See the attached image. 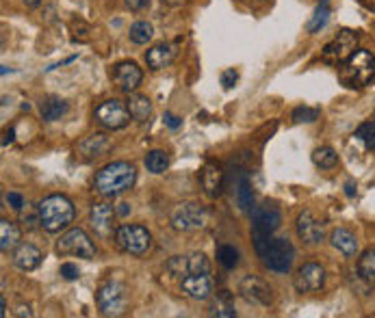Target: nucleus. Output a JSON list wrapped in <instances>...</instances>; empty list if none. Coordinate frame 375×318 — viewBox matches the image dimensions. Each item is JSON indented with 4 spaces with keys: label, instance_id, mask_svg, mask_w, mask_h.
Returning a JSON list of instances; mask_svg holds the SVG:
<instances>
[{
    "label": "nucleus",
    "instance_id": "nucleus-10",
    "mask_svg": "<svg viewBox=\"0 0 375 318\" xmlns=\"http://www.w3.org/2000/svg\"><path fill=\"white\" fill-rule=\"evenodd\" d=\"M358 50V33L345 28L323 48V61L332 65H343Z\"/></svg>",
    "mask_w": 375,
    "mask_h": 318
},
{
    "label": "nucleus",
    "instance_id": "nucleus-13",
    "mask_svg": "<svg viewBox=\"0 0 375 318\" xmlns=\"http://www.w3.org/2000/svg\"><path fill=\"white\" fill-rule=\"evenodd\" d=\"M239 293H241V297L247 303H252V306H259V308L272 306V301H274V293H272V288H269V284L263 282L256 275L243 277L241 284H239Z\"/></svg>",
    "mask_w": 375,
    "mask_h": 318
},
{
    "label": "nucleus",
    "instance_id": "nucleus-41",
    "mask_svg": "<svg viewBox=\"0 0 375 318\" xmlns=\"http://www.w3.org/2000/svg\"><path fill=\"white\" fill-rule=\"evenodd\" d=\"M124 5L130 11H143L150 7V0H124Z\"/></svg>",
    "mask_w": 375,
    "mask_h": 318
},
{
    "label": "nucleus",
    "instance_id": "nucleus-17",
    "mask_svg": "<svg viewBox=\"0 0 375 318\" xmlns=\"http://www.w3.org/2000/svg\"><path fill=\"white\" fill-rule=\"evenodd\" d=\"M178 282H180V290H183V295L193 301H206L213 295L211 273H189V275H185Z\"/></svg>",
    "mask_w": 375,
    "mask_h": 318
},
{
    "label": "nucleus",
    "instance_id": "nucleus-39",
    "mask_svg": "<svg viewBox=\"0 0 375 318\" xmlns=\"http://www.w3.org/2000/svg\"><path fill=\"white\" fill-rule=\"evenodd\" d=\"M5 200H7V204H9L13 210H18V212H20V210L24 208V197H22L20 193H7V195H5Z\"/></svg>",
    "mask_w": 375,
    "mask_h": 318
},
{
    "label": "nucleus",
    "instance_id": "nucleus-15",
    "mask_svg": "<svg viewBox=\"0 0 375 318\" xmlns=\"http://www.w3.org/2000/svg\"><path fill=\"white\" fill-rule=\"evenodd\" d=\"M111 78L124 94H134V89L143 81V72L134 61H119L111 70Z\"/></svg>",
    "mask_w": 375,
    "mask_h": 318
},
{
    "label": "nucleus",
    "instance_id": "nucleus-9",
    "mask_svg": "<svg viewBox=\"0 0 375 318\" xmlns=\"http://www.w3.org/2000/svg\"><path fill=\"white\" fill-rule=\"evenodd\" d=\"M96 121L102 126V128H107V130H122L130 124V111H128V104L122 102V100H107V102H102L96 113H94Z\"/></svg>",
    "mask_w": 375,
    "mask_h": 318
},
{
    "label": "nucleus",
    "instance_id": "nucleus-35",
    "mask_svg": "<svg viewBox=\"0 0 375 318\" xmlns=\"http://www.w3.org/2000/svg\"><path fill=\"white\" fill-rule=\"evenodd\" d=\"M356 139L363 141L367 149H375V119H369L356 128Z\"/></svg>",
    "mask_w": 375,
    "mask_h": 318
},
{
    "label": "nucleus",
    "instance_id": "nucleus-23",
    "mask_svg": "<svg viewBox=\"0 0 375 318\" xmlns=\"http://www.w3.org/2000/svg\"><path fill=\"white\" fill-rule=\"evenodd\" d=\"M330 242H332V247L338 249L345 257H354L358 251L356 236L349 230H345V227H336V230H332V234H330Z\"/></svg>",
    "mask_w": 375,
    "mask_h": 318
},
{
    "label": "nucleus",
    "instance_id": "nucleus-32",
    "mask_svg": "<svg viewBox=\"0 0 375 318\" xmlns=\"http://www.w3.org/2000/svg\"><path fill=\"white\" fill-rule=\"evenodd\" d=\"M312 162L317 165L319 169H334L338 165V154L330 145H321L312 151Z\"/></svg>",
    "mask_w": 375,
    "mask_h": 318
},
{
    "label": "nucleus",
    "instance_id": "nucleus-1",
    "mask_svg": "<svg viewBox=\"0 0 375 318\" xmlns=\"http://www.w3.org/2000/svg\"><path fill=\"white\" fill-rule=\"evenodd\" d=\"M137 182V169L126 160L104 165L94 178V189L102 197H117L130 191Z\"/></svg>",
    "mask_w": 375,
    "mask_h": 318
},
{
    "label": "nucleus",
    "instance_id": "nucleus-8",
    "mask_svg": "<svg viewBox=\"0 0 375 318\" xmlns=\"http://www.w3.org/2000/svg\"><path fill=\"white\" fill-rule=\"evenodd\" d=\"M57 251L61 255L85 257V260H94L96 253H98L94 240L89 238L87 232L81 230V227H72V230L61 234V238L57 240Z\"/></svg>",
    "mask_w": 375,
    "mask_h": 318
},
{
    "label": "nucleus",
    "instance_id": "nucleus-7",
    "mask_svg": "<svg viewBox=\"0 0 375 318\" xmlns=\"http://www.w3.org/2000/svg\"><path fill=\"white\" fill-rule=\"evenodd\" d=\"M172 227L176 232H198L208 223V210L200 204L185 202L172 212Z\"/></svg>",
    "mask_w": 375,
    "mask_h": 318
},
{
    "label": "nucleus",
    "instance_id": "nucleus-27",
    "mask_svg": "<svg viewBox=\"0 0 375 318\" xmlns=\"http://www.w3.org/2000/svg\"><path fill=\"white\" fill-rule=\"evenodd\" d=\"M70 111V104L61 98H46L39 106V113L43 121H57Z\"/></svg>",
    "mask_w": 375,
    "mask_h": 318
},
{
    "label": "nucleus",
    "instance_id": "nucleus-34",
    "mask_svg": "<svg viewBox=\"0 0 375 318\" xmlns=\"http://www.w3.org/2000/svg\"><path fill=\"white\" fill-rule=\"evenodd\" d=\"M217 260L223 268H236L239 266V249L234 245H219L217 247Z\"/></svg>",
    "mask_w": 375,
    "mask_h": 318
},
{
    "label": "nucleus",
    "instance_id": "nucleus-12",
    "mask_svg": "<svg viewBox=\"0 0 375 318\" xmlns=\"http://www.w3.org/2000/svg\"><path fill=\"white\" fill-rule=\"evenodd\" d=\"M170 275L183 279L189 273H211V262L204 253H189V255H174L168 262Z\"/></svg>",
    "mask_w": 375,
    "mask_h": 318
},
{
    "label": "nucleus",
    "instance_id": "nucleus-26",
    "mask_svg": "<svg viewBox=\"0 0 375 318\" xmlns=\"http://www.w3.org/2000/svg\"><path fill=\"white\" fill-rule=\"evenodd\" d=\"M234 200L243 212L254 210V193H252V182H250L247 173H241L239 180L234 182Z\"/></svg>",
    "mask_w": 375,
    "mask_h": 318
},
{
    "label": "nucleus",
    "instance_id": "nucleus-28",
    "mask_svg": "<svg viewBox=\"0 0 375 318\" xmlns=\"http://www.w3.org/2000/svg\"><path fill=\"white\" fill-rule=\"evenodd\" d=\"M143 165H145V169L150 173H163V171H168V167H170V156H168V151H163V149H150L145 158H143Z\"/></svg>",
    "mask_w": 375,
    "mask_h": 318
},
{
    "label": "nucleus",
    "instance_id": "nucleus-4",
    "mask_svg": "<svg viewBox=\"0 0 375 318\" xmlns=\"http://www.w3.org/2000/svg\"><path fill=\"white\" fill-rule=\"evenodd\" d=\"M373 78H375V56L369 50H356L341 65V81L347 87L363 89Z\"/></svg>",
    "mask_w": 375,
    "mask_h": 318
},
{
    "label": "nucleus",
    "instance_id": "nucleus-43",
    "mask_svg": "<svg viewBox=\"0 0 375 318\" xmlns=\"http://www.w3.org/2000/svg\"><path fill=\"white\" fill-rule=\"evenodd\" d=\"M117 217H128V212H130V206L128 204H119L117 208Z\"/></svg>",
    "mask_w": 375,
    "mask_h": 318
},
{
    "label": "nucleus",
    "instance_id": "nucleus-20",
    "mask_svg": "<svg viewBox=\"0 0 375 318\" xmlns=\"http://www.w3.org/2000/svg\"><path fill=\"white\" fill-rule=\"evenodd\" d=\"M174 59H176V48L172 43H154L152 48H150L145 52V63L150 70H165V67H170L174 63Z\"/></svg>",
    "mask_w": 375,
    "mask_h": 318
},
{
    "label": "nucleus",
    "instance_id": "nucleus-14",
    "mask_svg": "<svg viewBox=\"0 0 375 318\" xmlns=\"http://www.w3.org/2000/svg\"><path fill=\"white\" fill-rule=\"evenodd\" d=\"M295 232L299 236V240L304 242L308 247H314V245H321L323 238H325V230H323V223L312 215L310 210H302L297 215V221H295Z\"/></svg>",
    "mask_w": 375,
    "mask_h": 318
},
{
    "label": "nucleus",
    "instance_id": "nucleus-30",
    "mask_svg": "<svg viewBox=\"0 0 375 318\" xmlns=\"http://www.w3.org/2000/svg\"><path fill=\"white\" fill-rule=\"evenodd\" d=\"M211 316H217V318H234L236 316V308H234V301L228 293H219L215 303L211 306Z\"/></svg>",
    "mask_w": 375,
    "mask_h": 318
},
{
    "label": "nucleus",
    "instance_id": "nucleus-33",
    "mask_svg": "<svg viewBox=\"0 0 375 318\" xmlns=\"http://www.w3.org/2000/svg\"><path fill=\"white\" fill-rule=\"evenodd\" d=\"M330 13H332V11H330V0H323V3L314 9L312 18L308 22V33H319V30L327 24Z\"/></svg>",
    "mask_w": 375,
    "mask_h": 318
},
{
    "label": "nucleus",
    "instance_id": "nucleus-47",
    "mask_svg": "<svg viewBox=\"0 0 375 318\" xmlns=\"http://www.w3.org/2000/svg\"><path fill=\"white\" fill-rule=\"evenodd\" d=\"M39 3H41V0H24V5H26V7H31V9H33V7H39Z\"/></svg>",
    "mask_w": 375,
    "mask_h": 318
},
{
    "label": "nucleus",
    "instance_id": "nucleus-3",
    "mask_svg": "<svg viewBox=\"0 0 375 318\" xmlns=\"http://www.w3.org/2000/svg\"><path fill=\"white\" fill-rule=\"evenodd\" d=\"M254 247L261 255L263 264L274 273H289L295 260V249L287 238L276 236H254Z\"/></svg>",
    "mask_w": 375,
    "mask_h": 318
},
{
    "label": "nucleus",
    "instance_id": "nucleus-18",
    "mask_svg": "<svg viewBox=\"0 0 375 318\" xmlns=\"http://www.w3.org/2000/svg\"><path fill=\"white\" fill-rule=\"evenodd\" d=\"M115 217H117V210L111 204H94L92 210H89V221H92V227L102 238H111L115 234V230H113Z\"/></svg>",
    "mask_w": 375,
    "mask_h": 318
},
{
    "label": "nucleus",
    "instance_id": "nucleus-21",
    "mask_svg": "<svg viewBox=\"0 0 375 318\" xmlns=\"http://www.w3.org/2000/svg\"><path fill=\"white\" fill-rule=\"evenodd\" d=\"M111 149V141L104 134H89L87 139H83L77 145V151L85 158V160H96L100 156H104Z\"/></svg>",
    "mask_w": 375,
    "mask_h": 318
},
{
    "label": "nucleus",
    "instance_id": "nucleus-29",
    "mask_svg": "<svg viewBox=\"0 0 375 318\" xmlns=\"http://www.w3.org/2000/svg\"><path fill=\"white\" fill-rule=\"evenodd\" d=\"M358 275L365 282L373 284L375 282V247H369L358 257Z\"/></svg>",
    "mask_w": 375,
    "mask_h": 318
},
{
    "label": "nucleus",
    "instance_id": "nucleus-16",
    "mask_svg": "<svg viewBox=\"0 0 375 318\" xmlns=\"http://www.w3.org/2000/svg\"><path fill=\"white\" fill-rule=\"evenodd\" d=\"M250 215H252L254 236H274V232L282 223L280 210L274 206H254Z\"/></svg>",
    "mask_w": 375,
    "mask_h": 318
},
{
    "label": "nucleus",
    "instance_id": "nucleus-2",
    "mask_svg": "<svg viewBox=\"0 0 375 318\" xmlns=\"http://www.w3.org/2000/svg\"><path fill=\"white\" fill-rule=\"evenodd\" d=\"M77 217V208L65 195H48L37 206V223L41 230L50 234H59L68 230Z\"/></svg>",
    "mask_w": 375,
    "mask_h": 318
},
{
    "label": "nucleus",
    "instance_id": "nucleus-5",
    "mask_svg": "<svg viewBox=\"0 0 375 318\" xmlns=\"http://www.w3.org/2000/svg\"><path fill=\"white\" fill-rule=\"evenodd\" d=\"M113 242L119 251L130 253L134 257H141L150 251L152 247V234L148 232V227L143 225H119L115 234H113Z\"/></svg>",
    "mask_w": 375,
    "mask_h": 318
},
{
    "label": "nucleus",
    "instance_id": "nucleus-45",
    "mask_svg": "<svg viewBox=\"0 0 375 318\" xmlns=\"http://www.w3.org/2000/svg\"><path fill=\"white\" fill-rule=\"evenodd\" d=\"M0 316H7V299L5 297H0Z\"/></svg>",
    "mask_w": 375,
    "mask_h": 318
},
{
    "label": "nucleus",
    "instance_id": "nucleus-40",
    "mask_svg": "<svg viewBox=\"0 0 375 318\" xmlns=\"http://www.w3.org/2000/svg\"><path fill=\"white\" fill-rule=\"evenodd\" d=\"M163 121H165V126L172 128V130H178L180 126H183V119H180L178 115H174V113H165Z\"/></svg>",
    "mask_w": 375,
    "mask_h": 318
},
{
    "label": "nucleus",
    "instance_id": "nucleus-37",
    "mask_svg": "<svg viewBox=\"0 0 375 318\" xmlns=\"http://www.w3.org/2000/svg\"><path fill=\"white\" fill-rule=\"evenodd\" d=\"M61 275H63V279L74 282V279L81 277V271H79V266L74 264V262H63L61 264Z\"/></svg>",
    "mask_w": 375,
    "mask_h": 318
},
{
    "label": "nucleus",
    "instance_id": "nucleus-11",
    "mask_svg": "<svg viewBox=\"0 0 375 318\" xmlns=\"http://www.w3.org/2000/svg\"><path fill=\"white\" fill-rule=\"evenodd\" d=\"M293 286L297 293H319L325 286V268L317 262H306L293 275Z\"/></svg>",
    "mask_w": 375,
    "mask_h": 318
},
{
    "label": "nucleus",
    "instance_id": "nucleus-19",
    "mask_svg": "<svg viewBox=\"0 0 375 318\" xmlns=\"http://www.w3.org/2000/svg\"><path fill=\"white\" fill-rule=\"evenodd\" d=\"M200 184L204 189V193L211 197V200H217L223 191V171L221 167L215 160H206L204 167L200 169Z\"/></svg>",
    "mask_w": 375,
    "mask_h": 318
},
{
    "label": "nucleus",
    "instance_id": "nucleus-22",
    "mask_svg": "<svg viewBox=\"0 0 375 318\" xmlns=\"http://www.w3.org/2000/svg\"><path fill=\"white\" fill-rule=\"evenodd\" d=\"M41 251L31 245V242H20V245L13 249V264L20 271H35L41 264Z\"/></svg>",
    "mask_w": 375,
    "mask_h": 318
},
{
    "label": "nucleus",
    "instance_id": "nucleus-31",
    "mask_svg": "<svg viewBox=\"0 0 375 318\" xmlns=\"http://www.w3.org/2000/svg\"><path fill=\"white\" fill-rule=\"evenodd\" d=\"M128 37L132 43H137V45H145L148 41H152L154 37V26L145 22V20H139V22H134L128 30Z\"/></svg>",
    "mask_w": 375,
    "mask_h": 318
},
{
    "label": "nucleus",
    "instance_id": "nucleus-46",
    "mask_svg": "<svg viewBox=\"0 0 375 318\" xmlns=\"http://www.w3.org/2000/svg\"><path fill=\"white\" fill-rule=\"evenodd\" d=\"M165 5H170V7H178V5H183V3H187V0H163Z\"/></svg>",
    "mask_w": 375,
    "mask_h": 318
},
{
    "label": "nucleus",
    "instance_id": "nucleus-42",
    "mask_svg": "<svg viewBox=\"0 0 375 318\" xmlns=\"http://www.w3.org/2000/svg\"><path fill=\"white\" fill-rule=\"evenodd\" d=\"M16 316H20V318H31L33 316V312H31V308H28V306H18L16 308Z\"/></svg>",
    "mask_w": 375,
    "mask_h": 318
},
{
    "label": "nucleus",
    "instance_id": "nucleus-25",
    "mask_svg": "<svg viewBox=\"0 0 375 318\" xmlns=\"http://www.w3.org/2000/svg\"><path fill=\"white\" fill-rule=\"evenodd\" d=\"M20 240H22V232L16 223L9 219L0 221V249H3V253L16 249L20 245Z\"/></svg>",
    "mask_w": 375,
    "mask_h": 318
},
{
    "label": "nucleus",
    "instance_id": "nucleus-48",
    "mask_svg": "<svg viewBox=\"0 0 375 318\" xmlns=\"http://www.w3.org/2000/svg\"><path fill=\"white\" fill-rule=\"evenodd\" d=\"M345 191H347L349 197H354V182H347V184H345Z\"/></svg>",
    "mask_w": 375,
    "mask_h": 318
},
{
    "label": "nucleus",
    "instance_id": "nucleus-38",
    "mask_svg": "<svg viewBox=\"0 0 375 318\" xmlns=\"http://www.w3.org/2000/svg\"><path fill=\"white\" fill-rule=\"evenodd\" d=\"M221 85H223V89H232L234 85H236V81H239V72L236 70H226V72H221Z\"/></svg>",
    "mask_w": 375,
    "mask_h": 318
},
{
    "label": "nucleus",
    "instance_id": "nucleus-44",
    "mask_svg": "<svg viewBox=\"0 0 375 318\" xmlns=\"http://www.w3.org/2000/svg\"><path fill=\"white\" fill-rule=\"evenodd\" d=\"M13 134H16L13 130H5V134H3V136H5V139H3V145H5V147H7L9 143H13Z\"/></svg>",
    "mask_w": 375,
    "mask_h": 318
},
{
    "label": "nucleus",
    "instance_id": "nucleus-24",
    "mask_svg": "<svg viewBox=\"0 0 375 318\" xmlns=\"http://www.w3.org/2000/svg\"><path fill=\"white\" fill-rule=\"evenodd\" d=\"M128 111H130V117L137 121V124H143V121L150 119L152 115V102H150L148 96H141V94H128Z\"/></svg>",
    "mask_w": 375,
    "mask_h": 318
},
{
    "label": "nucleus",
    "instance_id": "nucleus-36",
    "mask_svg": "<svg viewBox=\"0 0 375 318\" xmlns=\"http://www.w3.org/2000/svg\"><path fill=\"white\" fill-rule=\"evenodd\" d=\"M321 115L319 109H310V106H297V109L293 111L291 119L295 121V124H312V121H317Z\"/></svg>",
    "mask_w": 375,
    "mask_h": 318
},
{
    "label": "nucleus",
    "instance_id": "nucleus-6",
    "mask_svg": "<svg viewBox=\"0 0 375 318\" xmlns=\"http://www.w3.org/2000/svg\"><path fill=\"white\" fill-rule=\"evenodd\" d=\"M96 306L102 316H119L126 310V288L122 282L109 279L96 293Z\"/></svg>",
    "mask_w": 375,
    "mask_h": 318
}]
</instances>
